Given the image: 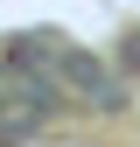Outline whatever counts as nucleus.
<instances>
[{"label": "nucleus", "instance_id": "obj_2", "mask_svg": "<svg viewBox=\"0 0 140 147\" xmlns=\"http://www.w3.org/2000/svg\"><path fill=\"white\" fill-rule=\"evenodd\" d=\"M119 70L140 77V28H126V42H119Z\"/></svg>", "mask_w": 140, "mask_h": 147}, {"label": "nucleus", "instance_id": "obj_1", "mask_svg": "<svg viewBox=\"0 0 140 147\" xmlns=\"http://www.w3.org/2000/svg\"><path fill=\"white\" fill-rule=\"evenodd\" d=\"M49 56L63 63L56 77L70 91V105H84V112H119V105H126V84H119L98 56H84V49H70V42H49Z\"/></svg>", "mask_w": 140, "mask_h": 147}]
</instances>
